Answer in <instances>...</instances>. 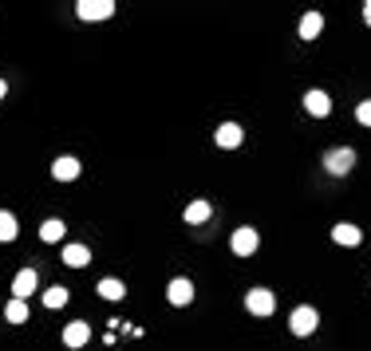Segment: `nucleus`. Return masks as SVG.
Segmentation results:
<instances>
[{
    "instance_id": "obj_13",
    "label": "nucleus",
    "mask_w": 371,
    "mask_h": 351,
    "mask_svg": "<svg viewBox=\"0 0 371 351\" xmlns=\"http://www.w3.org/2000/svg\"><path fill=\"white\" fill-rule=\"evenodd\" d=\"M332 241H336V245H347V248H355V245H360V241H363V233L355 229L352 221H340L336 229H332Z\"/></svg>"
},
{
    "instance_id": "obj_23",
    "label": "nucleus",
    "mask_w": 371,
    "mask_h": 351,
    "mask_svg": "<svg viewBox=\"0 0 371 351\" xmlns=\"http://www.w3.org/2000/svg\"><path fill=\"white\" fill-rule=\"evenodd\" d=\"M4 95H9V83H4V79H0V99H4Z\"/></svg>"
},
{
    "instance_id": "obj_9",
    "label": "nucleus",
    "mask_w": 371,
    "mask_h": 351,
    "mask_svg": "<svg viewBox=\"0 0 371 351\" xmlns=\"http://www.w3.org/2000/svg\"><path fill=\"white\" fill-rule=\"evenodd\" d=\"M36 284H40V276H36V268H20L16 281H12V296L16 300H28L36 292Z\"/></svg>"
},
{
    "instance_id": "obj_2",
    "label": "nucleus",
    "mask_w": 371,
    "mask_h": 351,
    "mask_svg": "<svg viewBox=\"0 0 371 351\" xmlns=\"http://www.w3.org/2000/svg\"><path fill=\"white\" fill-rule=\"evenodd\" d=\"M288 328H293V335H312L316 328H320V312L316 308H308V304H300V308L293 312V316H288Z\"/></svg>"
},
{
    "instance_id": "obj_14",
    "label": "nucleus",
    "mask_w": 371,
    "mask_h": 351,
    "mask_svg": "<svg viewBox=\"0 0 371 351\" xmlns=\"http://www.w3.org/2000/svg\"><path fill=\"white\" fill-rule=\"evenodd\" d=\"M324 32V16L320 12H304L300 16V40H316Z\"/></svg>"
},
{
    "instance_id": "obj_21",
    "label": "nucleus",
    "mask_w": 371,
    "mask_h": 351,
    "mask_svg": "<svg viewBox=\"0 0 371 351\" xmlns=\"http://www.w3.org/2000/svg\"><path fill=\"white\" fill-rule=\"evenodd\" d=\"M355 119H360L363 127H371V99H363V103L355 107Z\"/></svg>"
},
{
    "instance_id": "obj_4",
    "label": "nucleus",
    "mask_w": 371,
    "mask_h": 351,
    "mask_svg": "<svg viewBox=\"0 0 371 351\" xmlns=\"http://www.w3.org/2000/svg\"><path fill=\"white\" fill-rule=\"evenodd\" d=\"M245 308L253 312V316H273L277 296H273L269 288H249V292H245Z\"/></svg>"
},
{
    "instance_id": "obj_5",
    "label": "nucleus",
    "mask_w": 371,
    "mask_h": 351,
    "mask_svg": "<svg viewBox=\"0 0 371 351\" xmlns=\"http://www.w3.org/2000/svg\"><path fill=\"white\" fill-rule=\"evenodd\" d=\"M76 16L79 20H107V16H115V4L111 0H79Z\"/></svg>"
},
{
    "instance_id": "obj_20",
    "label": "nucleus",
    "mask_w": 371,
    "mask_h": 351,
    "mask_svg": "<svg viewBox=\"0 0 371 351\" xmlns=\"http://www.w3.org/2000/svg\"><path fill=\"white\" fill-rule=\"evenodd\" d=\"M16 233H20L16 217H12L9 209H0V241H16Z\"/></svg>"
},
{
    "instance_id": "obj_19",
    "label": "nucleus",
    "mask_w": 371,
    "mask_h": 351,
    "mask_svg": "<svg viewBox=\"0 0 371 351\" xmlns=\"http://www.w3.org/2000/svg\"><path fill=\"white\" fill-rule=\"evenodd\" d=\"M68 300H71V292L63 288V284H56V288H48V292H44V308H63Z\"/></svg>"
},
{
    "instance_id": "obj_16",
    "label": "nucleus",
    "mask_w": 371,
    "mask_h": 351,
    "mask_svg": "<svg viewBox=\"0 0 371 351\" xmlns=\"http://www.w3.org/2000/svg\"><path fill=\"white\" fill-rule=\"evenodd\" d=\"M87 261H91V248H87V245H68V248H63V265H68V268H83Z\"/></svg>"
},
{
    "instance_id": "obj_3",
    "label": "nucleus",
    "mask_w": 371,
    "mask_h": 351,
    "mask_svg": "<svg viewBox=\"0 0 371 351\" xmlns=\"http://www.w3.org/2000/svg\"><path fill=\"white\" fill-rule=\"evenodd\" d=\"M257 245H261V233H257L253 225H241V229H233V241H229V248H233L237 257H253Z\"/></svg>"
},
{
    "instance_id": "obj_10",
    "label": "nucleus",
    "mask_w": 371,
    "mask_h": 351,
    "mask_svg": "<svg viewBox=\"0 0 371 351\" xmlns=\"http://www.w3.org/2000/svg\"><path fill=\"white\" fill-rule=\"evenodd\" d=\"M186 225H205L213 217V206L210 201H205V197H194V201H190V206H186Z\"/></svg>"
},
{
    "instance_id": "obj_18",
    "label": "nucleus",
    "mask_w": 371,
    "mask_h": 351,
    "mask_svg": "<svg viewBox=\"0 0 371 351\" xmlns=\"http://www.w3.org/2000/svg\"><path fill=\"white\" fill-rule=\"evenodd\" d=\"M99 296L103 300H123L127 296V284L115 281V276H107V281H99Z\"/></svg>"
},
{
    "instance_id": "obj_15",
    "label": "nucleus",
    "mask_w": 371,
    "mask_h": 351,
    "mask_svg": "<svg viewBox=\"0 0 371 351\" xmlns=\"http://www.w3.org/2000/svg\"><path fill=\"white\" fill-rule=\"evenodd\" d=\"M28 316H32V312H28V300L12 296L9 304H4V320H9V324H28Z\"/></svg>"
},
{
    "instance_id": "obj_1",
    "label": "nucleus",
    "mask_w": 371,
    "mask_h": 351,
    "mask_svg": "<svg viewBox=\"0 0 371 351\" xmlns=\"http://www.w3.org/2000/svg\"><path fill=\"white\" fill-rule=\"evenodd\" d=\"M355 166V150L352 146H336V150H328L324 154V170L332 174V178H344V174H352Z\"/></svg>"
},
{
    "instance_id": "obj_22",
    "label": "nucleus",
    "mask_w": 371,
    "mask_h": 351,
    "mask_svg": "<svg viewBox=\"0 0 371 351\" xmlns=\"http://www.w3.org/2000/svg\"><path fill=\"white\" fill-rule=\"evenodd\" d=\"M363 24L371 28V0H367V4H363Z\"/></svg>"
},
{
    "instance_id": "obj_12",
    "label": "nucleus",
    "mask_w": 371,
    "mask_h": 351,
    "mask_svg": "<svg viewBox=\"0 0 371 351\" xmlns=\"http://www.w3.org/2000/svg\"><path fill=\"white\" fill-rule=\"evenodd\" d=\"M51 178H56V182H76L79 178V162L71 154L56 158V162H51Z\"/></svg>"
},
{
    "instance_id": "obj_17",
    "label": "nucleus",
    "mask_w": 371,
    "mask_h": 351,
    "mask_svg": "<svg viewBox=\"0 0 371 351\" xmlns=\"http://www.w3.org/2000/svg\"><path fill=\"white\" fill-rule=\"evenodd\" d=\"M63 233H68V225L59 221V217H51V221H44V225H40V241H48V245H56V241L63 237Z\"/></svg>"
},
{
    "instance_id": "obj_6",
    "label": "nucleus",
    "mask_w": 371,
    "mask_h": 351,
    "mask_svg": "<svg viewBox=\"0 0 371 351\" xmlns=\"http://www.w3.org/2000/svg\"><path fill=\"white\" fill-rule=\"evenodd\" d=\"M166 300L174 304V308H186L190 300H194V284L186 281V276H178V281H170V288H166Z\"/></svg>"
},
{
    "instance_id": "obj_11",
    "label": "nucleus",
    "mask_w": 371,
    "mask_h": 351,
    "mask_svg": "<svg viewBox=\"0 0 371 351\" xmlns=\"http://www.w3.org/2000/svg\"><path fill=\"white\" fill-rule=\"evenodd\" d=\"M91 340V324H83V320H76V324H68L63 328V347H83V343Z\"/></svg>"
},
{
    "instance_id": "obj_8",
    "label": "nucleus",
    "mask_w": 371,
    "mask_h": 351,
    "mask_svg": "<svg viewBox=\"0 0 371 351\" xmlns=\"http://www.w3.org/2000/svg\"><path fill=\"white\" fill-rule=\"evenodd\" d=\"M304 111L312 115V119H328V115H332V99L324 91H308V95H304Z\"/></svg>"
},
{
    "instance_id": "obj_7",
    "label": "nucleus",
    "mask_w": 371,
    "mask_h": 351,
    "mask_svg": "<svg viewBox=\"0 0 371 351\" xmlns=\"http://www.w3.org/2000/svg\"><path fill=\"white\" fill-rule=\"evenodd\" d=\"M241 127H237V122H221L218 130H213V142L221 146V150H237V146H241Z\"/></svg>"
}]
</instances>
